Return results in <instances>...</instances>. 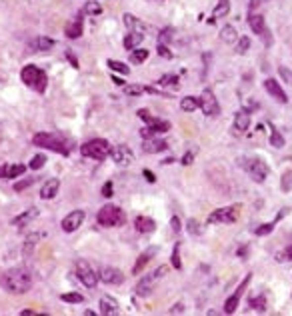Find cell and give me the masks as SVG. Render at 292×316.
<instances>
[{
  "label": "cell",
  "mask_w": 292,
  "mask_h": 316,
  "mask_svg": "<svg viewBox=\"0 0 292 316\" xmlns=\"http://www.w3.org/2000/svg\"><path fill=\"white\" fill-rule=\"evenodd\" d=\"M192 160H194V150H190V152H186V154L182 156V164H184V166L192 164Z\"/></svg>",
  "instance_id": "c3c4849f"
},
{
  "label": "cell",
  "mask_w": 292,
  "mask_h": 316,
  "mask_svg": "<svg viewBox=\"0 0 292 316\" xmlns=\"http://www.w3.org/2000/svg\"><path fill=\"white\" fill-rule=\"evenodd\" d=\"M110 150L112 148H110L108 140H104V138H92V140H88L80 146L82 156L92 158V160H104V158L110 154Z\"/></svg>",
  "instance_id": "5b68a950"
},
{
  "label": "cell",
  "mask_w": 292,
  "mask_h": 316,
  "mask_svg": "<svg viewBox=\"0 0 292 316\" xmlns=\"http://www.w3.org/2000/svg\"><path fill=\"white\" fill-rule=\"evenodd\" d=\"M110 156H112V160L118 164V166H130L132 160H134V154L132 150L126 146V144H118L110 150Z\"/></svg>",
  "instance_id": "30bf717a"
},
{
  "label": "cell",
  "mask_w": 292,
  "mask_h": 316,
  "mask_svg": "<svg viewBox=\"0 0 292 316\" xmlns=\"http://www.w3.org/2000/svg\"><path fill=\"white\" fill-rule=\"evenodd\" d=\"M64 34L68 36V38H80L82 36V18L80 16H76L74 20H70L68 24H66V28H64Z\"/></svg>",
  "instance_id": "7402d4cb"
},
{
  "label": "cell",
  "mask_w": 292,
  "mask_h": 316,
  "mask_svg": "<svg viewBox=\"0 0 292 316\" xmlns=\"http://www.w3.org/2000/svg\"><path fill=\"white\" fill-rule=\"evenodd\" d=\"M220 38H222V42H226V44H232V42H236V40H238L236 28H234V26H230V24H226V26L220 30Z\"/></svg>",
  "instance_id": "f546056e"
},
{
  "label": "cell",
  "mask_w": 292,
  "mask_h": 316,
  "mask_svg": "<svg viewBox=\"0 0 292 316\" xmlns=\"http://www.w3.org/2000/svg\"><path fill=\"white\" fill-rule=\"evenodd\" d=\"M98 278L106 284H122L124 282V274L118 268H112V266H102L100 272H98Z\"/></svg>",
  "instance_id": "5bb4252c"
},
{
  "label": "cell",
  "mask_w": 292,
  "mask_h": 316,
  "mask_svg": "<svg viewBox=\"0 0 292 316\" xmlns=\"http://www.w3.org/2000/svg\"><path fill=\"white\" fill-rule=\"evenodd\" d=\"M32 142L40 148H50L54 152H60V154H70L72 150V142L66 140L64 136H58V134H50V132H38L34 134Z\"/></svg>",
  "instance_id": "7a4b0ae2"
},
{
  "label": "cell",
  "mask_w": 292,
  "mask_h": 316,
  "mask_svg": "<svg viewBox=\"0 0 292 316\" xmlns=\"http://www.w3.org/2000/svg\"><path fill=\"white\" fill-rule=\"evenodd\" d=\"M248 24H250V28L256 32V34H264L266 38H268V30H266V24H264V18L260 16V14H250L248 16Z\"/></svg>",
  "instance_id": "cb8c5ba5"
},
{
  "label": "cell",
  "mask_w": 292,
  "mask_h": 316,
  "mask_svg": "<svg viewBox=\"0 0 292 316\" xmlns=\"http://www.w3.org/2000/svg\"><path fill=\"white\" fill-rule=\"evenodd\" d=\"M134 226H136V230L138 232H152L154 228H156V222L152 220V218H148V216H136L134 218Z\"/></svg>",
  "instance_id": "603a6c76"
},
{
  "label": "cell",
  "mask_w": 292,
  "mask_h": 316,
  "mask_svg": "<svg viewBox=\"0 0 292 316\" xmlns=\"http://www.w3.org/2000/svg\"><path fill=\"white\" fill-rule=\"evenodd\" d=\"M26 172V166L24 164H2L0 166V178H8V180H14L16 176L24 174Z\"/></svg>",
  "instance_id": "e0dca14e"
},
{
  "label": "cell",
  "mask_w": 292,
  "mask_h": 316,
  "mask_svg": "<svg viewBox=\"0 0 292 316\" xmlns=\"http://www.w3.org/2000/svg\"><path fill=\"white\" fill-rule=\"evenodd\" d=\"M124 92H126L128 96H140V94L144 92V88L138 86V84H124Z\"/></svg>",
  "instance_id": "60d3db41"
},
{
  "label": "cell",
  "mask_w": 292,
  "mask_h": 316,
  "mask_svg": "<svg viewBox=\"0 0 292 316\" xmlns=\"http://www.w3.org/2000/svg\"><path fill=\"white\" fill-rule=\"evenodd\" d=\"M142 174H144V178H146V180H148V182H156V176H154V174H152L150 170H144Z\"/></svg>",
  "instance_id": "f5cc1de1"
},
{
  "label": "cell",
  "mask_w": 292,
  "mask_h": 316,
  "mask_svg": "<svg viewBox=\"0 0 292 316\" xmlns=\"http://www.w3.org/2000/svg\"><path fill=\"white\" fill-rule=\"evenodd\" d=\"M228 12H230V2H228V0H218V6L214 8V12H212V18L226 16Z\"/></svg>",
  "instance_id": "d6a6232c"
},
{
  "label": "cell",
  "mask_w": 292,
  "mask_h": 316,
  "mask_svg": "<svg viewBox=\"0 0 292 316\" xmlns=\"http://www.w3.org/2000/svg\"><path fill=\"white\" fill-rule=\"evenodd\" d=\"M158 54H160L162 58H172V52H170L164 44H160V42H158Z\"/></svg>",
  "instance_id": "bcb514c9"
},
{
  "label": "cell",
  "mask_w": 292,
  "mask_h": 316,
  "mask_svg": "<svg viewBox=\"0 0 292 316\" xmlns=\"http://www.w3.org/2000/svg\"><path fill=\"white\" fill-rule=\"evenodd\" d=\"M240 214V206L238 204H232V206H224V208H218L208 216V222L214 224V222H222V224H230L238 218Z\"/></svg>",
  "instance_id": "9c48e42d"
},
{
  "label": "cell",
  "mask_w": 292,
  "mask_h": 316,
  "mask_svg": "<svg viewBox=\"0 0 292 316\" xmlns=\"http://www.w3.org/2000/svg\"><path fill=\"white\" fill-rule=\"evenodd\" d=\"M74 270H76V276H78V280L84 284V286H88V288H94L96 284H98V272H96L94 268H92V264L90 262H86V260H76V264H74Z\"/></svg>",
  "instance_id": "52a82bcc"
},
{
  "label": "cell",
  "mask_w": 292,
  "mask_h": 316,
  "mask_svg": "<svg viewBox=\"0 0 292 316\" xmlns=\"http://www.w3.org/2000/svg\"><path fill=\"white\" fill-rule=\"evenodd\" d=\"M82 222H84V210H74V212H70L62 220V230L64 232H74L82 226Z\"/></svg>",
  "instance_id": "4fadbf2b"
},
{
  "label": "cell",
  "mask_w": 292,
  "mask_h": 316,
  "mask_svg": "<svg viewBox=\"0 0 292 316\" xmlns=\"http://www.w3.org/2000/svg\"><path fill=\"white\" fill-rule=\"evenodd\" d=\"M162 274H166V266H158L152 274H148V276H144L138 284H136V296H148L152 290H154V286H156V282L162 278Z\"/></svg>",
  "instance_id": "ba28073f"
},
{
  "label": "cell",
  "mask_w": 292,
  "mask_h": 316,
  "mask_svg": "<svg viewBox=\"0 0 292 316\" xmlns=\"http://www.w3.org/2000/svg\"><path fill=\"white\" fill-rule=\"evenodd\" d=\"M118 300L112 298V296H102L100 298V312L104 316H116L118 314Z\"/></svg>",
  "instance_id": "ffe728a7"
},
{
  "label": "cell",
  "mask_w": 292,
  "mask_h": 316,
  "mask_svg": "<svg viewBox=\"0 0 292 316\" xmlns=\"http://www.w3.org/2000/svg\"><path fill=\"white\" fill-rule=\"evenodd\" d=\"M270 144L274 146V148H280V146H284V138H282V134L270 124Z\"/></svg>",
  "instance_id": "836d02e7"
},
{
  "label": "cell",
  "mask_w": 292,
  "mask_h": 316,
  "mask_svg": "<svg viewBox=\"0 0 292 316\" xmlns=\"http://www.w3.org/2000/svg\"><path fill=\"white\" fill-rule=\"evenodd\" d=\"M288 258H292V246H290L288 250H284V252L276 254V260H278V262H286Z\"/></svg>",
  "instance_id": "f6af8a7d"
},
{
  "label": "cell",
  "mask_w": 292,
  "mask_h": 316,
  "mask_svg": "<svg viewBox=\"0 0 292 316\" xmlns=\"http://www.w3.org/2000/svg\"><path fill=\"white\" fill-rule=\"evenodd\" d=\"M60 300H62V302H70V304H78V302L84 300V296L78 294V292H64V294L60 296Z\"/></svg>",
  "instance_id": "e575fe53"
},
{
  "label": "cell",
  "mask_w": 292,
  "mask_h": 316,
  "mask_svg": "<svg viewBox=\"0 0 292 316\" xmlns=\"http://www.w3.org/2000/svg\"><path fill=\"white\" fill-rule=\"evenodd\" d=\"M170 226H172V230H174V232H180V222H178V218H176V216L170 220Z\"/></svg>",
  "instance_id": "db71d44e"
},
{
  "label": "cell",
  "mask_w": 292,
  "mask_h": 316,
  "mask_svg": "<svg viewBox=\"0 0 292 316\" xmlns=\"http://www.w3.org/2000/svg\"><path fill=\"white\" fill-rule=\"evenodd\" d=\"M108 68H112L114 72H120V74H128L130 72V68L124 64V62H118V60H108Z\"/></svg>",
  "instance_id": "d590c367"
},
{
  "label": "cell",
  "mask_w": 292,
  "mask_h": 316,
  "mask_svg": "<svg viewBox=\"0 0 292 316\" xmlns=\"http://www.w3.org/2000/svg\"><path fill=\"white\" fill-rule=\"evenodd\" d=\"M248 126H250V114L246 110L236 112V116H234V132L242 134V132L248 130Z\"/></svg>",
  "instance_id": "44dd1931"
},
{
  "label": "cell",
  "mask_w": 292,
  "mask_h": 316,
  "mask_svg": "<svg viewBox=\"0 0 292 316\" xmlns=\"http://www.w3.org/2000/svg\"><path fill=\"white\" fill-rule=\"evenodd\" d=\"M264 88H266V92H268L272 98H276L280 104H286V102H288V96H286V92L282 90V86H280L276 80H272V78L264 80Z\"/></svg>",
  "instance_id": "9a60e30c"
},
{
  "label": "cell",
  "mask_w": 292,
  "mask_h": 316,
  "mask_svg": "<svg viewBox=\"0 0 292 316\" xmlns=\"http://www.w3.org/2000/svg\"><path fill=\"white\" fill-rule=\"evenodd\" d=\"M54 46V40L52 38H48V36H36L28 42V50L30 52H46V50H50Z\"/></svg>",
  "instance_id": "2e32d148"
},
{
  "label": "cell",
  "mask_w": 292,
  "mask_h": 316,
  "mask_svg": "<svg viewBox=\"0 0 292 316\" xmlns=\"http://www.w3.org/2000/svg\"><path fill=\"white\" fill-rule=\"evenodd\" d=\"M148 54H150V52L146 48H134L132 54H130V62L132 64H142L146 58H148Z\"/></svg>",
  "instance_id": "4dcf8cb0"
},
{
  "label": "cell",
  "mask_w": 292,
  "mask_h": 316,
  "mask_svg": "<svg viewBox=\"0 0 292 316\" xmlns=\"http://www.w3.org/2000/svg\"><path fill=\"white\" fill-rule=\"evenodd\" d=\"M180 108L184 112H192V110L200 108V98H196V96H184L180 100Z\"/></svg>",
  "instance_id": "83f0119b"
},
{
  "label": "cell",
  "mask_w": 292,
  "mask_h": 316,
  "mask_svg": "<svg viewBox=\"0 0 292 316\" xmlns=\"http://www.w3.org/2000/svg\"><path fill=\"white\" fill-rule=\"evenodd\" d=\"M250 308H254L256 312H264L266 310V298L260 294V296H256V298H252L250 300Z\"/></svg>",
  "instance_id": "8d00e7d4"
},
{
  "label": "cell",
  "mask_w": 292,
  "mask_h": 316,
  "mask_svg": "<svg viewBox=\"0 0 292 316\" xmlns=\"http://www.w3.org/2000/svg\"><path fill=\"white\" fill-rule=\"evenodd\" d=\"M250 48V38L248 36H242L240 40H238V46H236V52L238 54H244V52Z\"/></svg>",
  "instance_id": "ab89813d"
},
{
  "label": "cell",
  "mask_w": 292,
  "mask_h": 316,
  "mask_svg": "<svg viewBox=\"0 0 292 316\" xmlns=\"http://www.w3.org/2000/svg\"><path fill=\"white\" fill-rule=\"evenodd\" d=\"M58 188H60V180H56V178L46 180L44 186H42V190H40L42 200H52V198L58 194Z\"/></svg>",
  "instance_id": "d6986e66"
},
{
  "label": "cell",
  "mask_w": 292,
  "mask_h": 316,
  "mask_svg": "<svg viewBox=\"0 0 292 316\" xmlns=\"http://www.w3.org/2000/svg\"><path fill=\"white\" fill-rule=\"evenodd\" d=\"M44 162H46V156H44V154H36L32 160H30V168H32V170H38V168L44 166Z\"/></svg>",
  "instance_id": "b9f144b4"
},
{
  "label": "cell",
  "mask_w": 292,
  "mask_h": 316,
  "mask_svg": "<svg viewBox=\"0 0 292 316\" xmlns=\"http://www.w3.org/2000/svg\"><path fill=\"white\" fill-rule=\"evenodd\" d=\"M184 312V306L182 304H176L174 308H170V314H182Z\"/></svg>",
  "instance_id": "9f6ffc18"
},
{
  "label": "cell",
  "mask_w": 292,
  "mask_h": 316,
  "mask_svg": "<svg viewBox=\"0 0 292 316\" xmlns=\"http://www.w3.org/2000/svg\"><path fill=\"white\" fill-rule=\"evenodd\" d=\"M154 254H156V248H150V250L142 252V254L138 256V260H136V264L132 266V272H134V274H138V272H140V270H142L146 264H148V260H150Z\"/></svg>",
  "instance_id": "d4e9b609"
},
{
  "label": "cell",
  "mask_w": 292,
  "mask_h": 316,
  "mask_svg": "<svg viewBox=\"0 0 292 316\" xmlns=\"http://www.w3.org/2000/svg\"><path fill=\"white\" fill-rule=\"evenodd\" d=\"M68 58H70V62L74 64V68H78V60H76V58H74V56L70 54V52H68Z\"/></svg>",
  "instance_id": "680465c9"
},
{
  "label": "cell",
  "mask_w": 292,
  "mask_h": 316,
  "mask_svg": "<svg viewBox=\"0 0 292 316\" xmlns=\"http://www.w3.org/2000/svg\"><path fill=\"white\" fill-rule=\"evenodd\" d=\"M102 196H106V198L112 196V182H106V184L102 186Z\"/></svg>",
  "instance_id": "f907efd6"
},
{
  "label": "cell",
  "mask_w": 292,
  "mask_h": 316,
  "mask_svg": "<svg viewBox=\"0 0 292 316\" xmlns=\"http://www.w3.org/2000/svg\"><path fill=\"white\" fill-rule=\"evenodd\" d=\"M22 316H34V312H32V310H24Z\"/></svg>",
  "instance_id": "91938a15"
},
{
  "label": "cell",
  "mask_w": 292,
  "mask_h": 316,
  "mask_svg": "<svg viewBox=\"0 0 292 316\" xmlns=\"http://www.w3.org/2000/svg\"><path fill=\"white\" fill-rule=\"evenodd\" d=\"M250 280H252V274H246V278L238 284V288L234 290V294L226 300V304H224V312H226V314H232V312L236 310V306H238V302H240V298H242V292H244V290L248 288Z\"/></svg>",
  "instance_id": "8fae6325"
},
{
  "label": "cell",
  "mask_w": 292,
  "mask_h": 316,
  "mask_svg": "<svg viewBox=\"0 0 292 316\" xmlns=\"http://www.w3.org/2000/svg\"><path fill=\"white\" fill-rule=\"evenodd\" d=\"M170 34H172V30H170V28H168V30H162V34H160V44L168 42V40H170Z\"/></svg>",
  "instance_id": "816d5d0a"
},
{
  "label": "cell",
  "mask_w": 292,
  "mask_h": 316,
  "mask_svg": "<svg viewBox=\"0 0 292 316\" xmlns=\"http://www.w3.org/2000/svg\"><path fill=\"white\" fill-rule=\"evenodd\" d=\"M36 216H38V208H30V210H26V212H22L20 216L12 218V226H24L26 222L34 220Z\"/></svg>",
  "instance_id": "4316f807"
},
{
  "label": "cell",
  "mask_w": 292,
  "mask_h": 316,
  "mask_svg": "<svg viewBox=\"0 0 292 316\" xmlns=\"http://www.w3.org/2000/svg\"><path fill=\"white\" fill-rule=\"evenodd\" d=\"M96 218H98V224H100V226H106V228H110V226H120V224H124V220H126L124 212H122L118 206H114V204L102 206Z\"/></svg>",
  "instance_id": "8992f818"
},
{
  "label": "cell",
  "mask_w": 292,
  "mask_h": 316,
  "mask_svg": "<svg viewBox=\"0 0 292 316\" xmlns=\"http://www.w3.org/2000/svg\"><path fill=\"white\" fill-rule=\"evenodd\" d=\"M290 176H292L290 172L284 176V182H282V188H284V190H290Z\"/></svg>",
  "instance_id": "11a10c76"
},
{
  "label": "cell",
  "mask_w": 292,
  "mask_h": 316,
  "mask_svg": "<svg viewBox=\"0 0 292 316\" xmlns=\"http://www.w3.org/2000/svg\"><path fill=\"white\" fill-rule=\"evenodd\" d=\"M142 148H144V152H148V154H156V152L166 150L168 144H166V140L152 136V138H144V146Z\"/></svg>",
  "instance_id": "ac0fdd59"
},
{
  "label": "cell",
  "mask_w": 292,
  "mask_h": 316,
  "mask_svg": "<svg viewBox=\"0 0 292 316\" xmlns=\"http://www.w3.org/2000/svg\"><path fill=\"white\" fill-rule=\"evenodd\" d=\"M138 116H140V118H142V120H144L146 124H148V126L156 122V118H154V116H152V114H150L148 110H146V108H140V110H138Z\"/></svg>",
  "instance_id": "ee69618b"
},
{
  "label": "cell",
  "mask_w": 292,
  "mask_h": 316,
  "mask_svg": "<svg viewBox=\"0 0 292 316\" xmlns=\"http://www.w3.org/2000/svg\"><path fill=\"white\" fill-rule=\"evenodd\" d=\"M188 232H190V234H198V232H200L196 220H188Z\"/></svg>",
  "instance_id": "7dc6e473"
},
{
  "label": "cell",
  "mask_w": 292,
  "mask_h": 316,
  "mask_svg": "<svg viewBox=\"0 0 292 316\" xmlns=\"http://www.w3.org/2000/svg\"><path fill=\"white\" fill-rule=\"evenodd\" d=\"M158 84L160 86H176L178 84V76L176 74H164V76H160Z\"/></svg>",
  "instance_id": "74e56055"
},
{
  "label": "cell",
  "mask_w": 292,
  "mask_h": 316,
  "mask_svg": "<svg viewBox=\"0 0 292 316\" xmlns=\"http://www.w3.org/2000/svg\"><path fill=\"white\" fill-rule=\"evenodd\" d=\"M172 266L176 270L182 268V262H180V244H174V252H172Z\"/></svg>",
  "instance_id": "7bdbcfd3"
},
{
  "label": "cell",
  "mask_w": 292,
  "mask_h": 316,
  "mask_svg": "<svg viewBox=\"0 0 292 316\" xmlns=\"http://www.w3.org/2000/svg\"><path fill=\"white\" fill-rule=\"evenodd\" d=\"M0 284H2L4 290L12 292V294H24L32 288V272L24 266H16L10 268L2 274L0 278Z\"/></svg>",
  "instance_id": "6da1fadb"
},
{
  "label": "cell",
  "mask_w": 292,
  "mask_h": 316,
  "mask_svg": "<svg viewBox=\"0 0 292 316\" xmlns=\"http://www.w3.org/2000/svg\"><path fill=\"white\" fill-rule=\"evenodd\" d=\"M286 212H288V210H282V212H280V214H278L272 222H268V224H260V226L254 230V234H258V236H266V234H270V232H272V228H274V224H276L282 216H286Z\"/></svg>",
  "instance_id": "f1b7e54d"
},
{
  "label": "cell",
  "mask_w": 292,
  "mask_h": 316,
  "mask_svg": "<svg viewBox=\"0 0 292 316\" xmlns=\"http://www.w3.org/2000/svg\"><path fill=\"white\" fill-rule=\"evenodd\" d=\"M200 110L206 116H216L220 112V106H218L216 96L212 94V90H204L202 92V96H200Z\"/></svg>",
  "instance_id": "7c38bea8"
},
{
  "label": "cell",
  "mask_w": 292,
  "mask_h": 316,
  "mask_svg": "<svg viewBox=\"0 0 292 316\" xmlns=\"http://www.w3.org/2000/svg\"><path fill=\"white\" fill-rule=\"evenodd\" d=\"M20 78H22V82L28 86V88H32L34 92H44L46 90V86H48V76H46V72L44 70H40L38 66H34V64H26L24 68H22V72H20Z\"/></svg>",
  "instance_id": "277c9868"
},
{
  "label": "cell",
  "mask_w": 292,
  "mask_h": 316,
  "mask_svg": "<svg viewBox=\"0 0 292 316\" xmlns=\"http://www.w3.org/2000/svg\"><path fill=\"white\" fill-rule=\"evenodd\" d=\"M238 164H240V168L244 170L254 182H264L266 180V176H268V166H266V162L264 160H260V158H256V156H240L238 158Z\"/></svg>",
  "instance_id": "3957f363"
},
{
  "label": "cell",
  "mask_w": 292,
  "mask_h": 316,
  "mask_svg": "<svg viewBox=\"0 0 292 316\" xmlns=\"http://www.w3.org/2000/svg\"><path fill=\"white\" fill-rule=\"evenodd\" d=\"M124 24H126V28H128L130 32H140V34L146 32V26H144L136 16H132V14H124Z\"/></svg>",
  "instance_id": "484cf974"
},
{
  "label": "cell",
  "mask_w": 292,
  "mask_h": 316,
  "mask_svg": "<svg viewBox=\"0 0 292 316\" xmlns=\"http://www.w3.org/2000/svg\"><path fill=\"white\" fill-rule=\"evenodd\" d=\"M112 80H114V84H118V86H124V84H126V82H124V80H120L118 76H112Z\"/></svg>",
  "instance_id": "6f0895ef"
},
{
  "label": "cell",
  "mask_w": 292,
  "mask_h": 316,
  "mask_svg": "<svg viewBox=\"0 0 292 316\" xmlns=\"http://www.w3.org/2000/svg\"><path fill=\"white\" fill-rule=\"evenodd\" d=\"M142 38H144V36H142L140 32H130V34L124 38V48H126V50H134V48L142 42Z\"/></svg>",
  "instance_id": "1f68e13d"
},
{
  "label": "cell",
  "mask_w": 292,
  "mask_h": 316,
  "mask_svg": "<svg viewBox=\"0 0 292 316\" xmlns=\"http://www.w3.org/2000/svg\"><path fill=\"white\" fill-rule=\"evenodd\" d=\"M84 12H86V14H92V16H98V14L102 12V6H100L98 2H88V4L84 6Z\"/></svg>",
  "instance_id": "f35d334b"
},
{
  "label": "cell",
  "mask_w": 292,
  "mask_h": 316,
  "mask_svg": "<svg viewBox=\"0 0 292 316\" xmlns=\"http://www.w3.org/2000/svg\"><path fill=\"white\" fill-rule=\"evenodd\" d=\"M32 182H34V178H28V180H24V182H18V184H14V190H18V192H20V190H24L26 186H30Z\"/></svg>",
  "instance_id": "681fc988"
}]
</instances>
